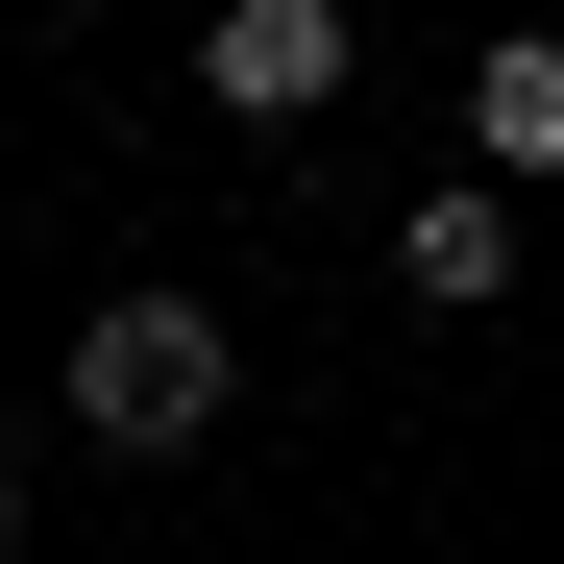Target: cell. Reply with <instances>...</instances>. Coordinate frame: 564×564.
Masks as SVG:
<instances>
[{"instance_id": "cell-1", "label": "cell", "mask_w": 564, "mask_h": 564, "mask_svg": "<svg viewBox=\"0 0 564 564\" xmlns=\"http://www.w3.org/2000/svg\"><path fill=\"white\" fill-rule=\"evenodd\" d=\"M221 393H246L221 295H99V319H74V442H123V466H197V442H221Z\"/></svg>"}, {"instance_id": "cell-3", "label": "cell", "mask_w": 564, "mask_h": 564, "mask_svg": "<svg viewBox=\"0 0 564 564\" xmlns=\"http://www.w3.org/2000/svg\"><path fill=\"white\" fill-rule=\"evenodd\" d=\"M466 172H491V197L564 172V25H491V50H466Z\"/></svg>"}, {"instance_id": "cell-6", "label": "cell", "mask_w": 564, "mask_h": 564, "mask_svg": "<svg viewBox=\"0 0 564 564\" xmlns=\"http://www.w3.org/2000/svg\"><path fill=\"white\" fill-rule=\"evenodd\" d=\"M50 25H99V0H50Z\"/></svg>"}, {"instance_id": "cell-4", "label": "cell", "mask_w": 564, "mask_h": 564, "mask_svg": "<svg viewBox=\"0 0 564 564\" xmlns=\"http://www.w3.org/2000/svg\"><path fill=\"white\" fill-rule=\"evenodd\" d=\"M393 270H417V295H442V319H491V295H516V270H540V246H516V197H491V172H442V197L393 221Z\"/></svg>"}, {"instance_id": "cell-2", "label": "cell", "mask_w": 564, "mask_h": 564, "mask_svg": "<svg viewBox=\"0 0 564 564\" xmlns=\"http://www.w3.org/2000/svg\"><path fill=\"white\" fill-rule=\"evenodd\" d=\"M197 74H221V123H319L344 74H368V25H344V0H221Z\"/></svg>"}, {"instance_id": "cell-5", "label": "cell", "mask_w": 564, "mask_h": 564, "mask_svg": "<svg viewBox=\"0 0 564 564\" xmlns=\"http://www.w3.org/2000/svg\"><path fill=\"white\" fill-rule=\"evenodd\" d=\"M0 540H25V442H0Z\"/></svg>"}]
</instances>
